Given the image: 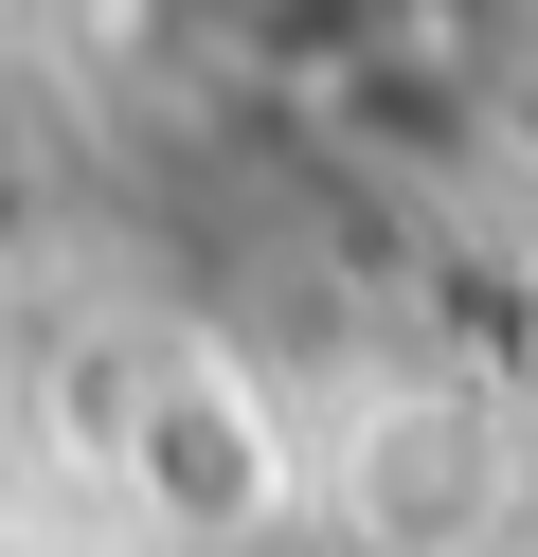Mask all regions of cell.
Here are the masks:
<instances>
[{"label":"cell","instance_id":"1","mask_svg":"<svg viewBox=\"0 0 538 557\" xmlns=\"http://www.w3.org/2000/svg\"><path fill=\"white\" fill-rule=\"evenodd\" d=\"M108 485H126L179 557H270L305 449H287V413H270V377H251V360L162 342V360H126V396H108Z\"/></svg>","mask_w":538,"mask_h":557},{"label":"cell","instance_id":"3","mask_svg":"<svg viewBox=\"0 0 538 557\" xmlns=\"http://www.w3.org/2000/svg\"><path fill=\"white\" fill-rule=\"evenodd\" d=\"M341 557H359V540H341Z\"/></svg>","mask_w":538,"mask_h":557},{"label":"cell","instance_id":"2","mask_svg":"<svg viewBox=\"0 0 538 557\" xmlns=\"http://www.w3.org/2000/svg\"><path fill=\"white\" fill-rule=\"evenodd\" d=\"M126 54L215 109H359L430 54V0H108Z\"/></svg>","mask_w":538,"mask_h":557}]
</instances>
